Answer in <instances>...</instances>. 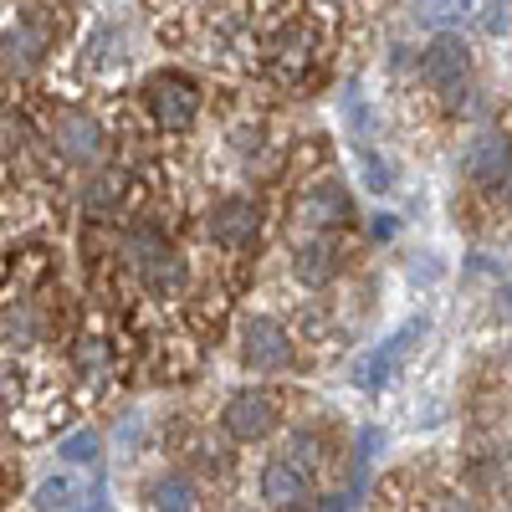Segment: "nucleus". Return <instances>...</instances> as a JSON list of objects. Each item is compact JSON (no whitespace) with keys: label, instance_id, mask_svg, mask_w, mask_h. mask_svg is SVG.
<instances>
[{"label":"nucleus","instance_id":"f257e3e1","mask_svg":"<svg viewBox=\"0 0 512 512\" xmlns=\"http://www.w3.org/2000/svg\"><path fill=\"white\" fill-rule=\"evenodd\" d=\"M128 262L139 267V282L154 297H180L185 292L190 267H185V256L169 246L159 231H134V236H128Z\"/></svg>","mask_w":512,"mask_h":512},{"label":"nucleus","instance_id":"f03ea898","mask_svg":"<svg viewBox=\"0 0 512 512\" xmlns=\"http://www.w3.org/2000/svg\"><path fill=\"white\" fill-rule=\"evenodd\" d=\"M425 82L441 93L446 108H461L466 103V82H472V52H466V41L461 36H436L431 47H425V62H420Z\"/></svg>","mask_w":512,"mask_h":512},{"label":"nucleus","instance_id":"7ed1b4c3","mask_svg":"<svg viewBox=\"0 0 512 512\" xmlns=\"http://www.w3.org/2000/svg\"><path fill=\"white\" fill-rule=\"evenodd\" d=\"M144 103H149V113L164 134H180V128H190L195 113H200V88L185 72H154L144 82Z\"/></svg>","mask_w":512,"mask_h":512},{"label":"nucleus","instance_id":"20e7f679","mask_svg":"<svg viewBox=\"0 0 512 512\" xmlns=\"http://www.w3.org/2000/svg\"><path fill=\"white\" fill-rule=\"evenodd\" d=\"M425 333V318H410V323H400L390 338H384L379 349H369L364 359H354V384L359 390H384V384H390L395 374H400V364L410 359V349H415V338Z\"/></svg>","mask_w":512,"mask_h":512},{"label":"nucleus","instance_id":"39448f33","mask_svg":"<svg viewBox=\"0 0 512 512\" xmlns=\"http://www.w3.org/2000/svg\"><path fill=\"white\" fill-rule=\"evenodd\" d=\"M52 139H57V154H62L67 164H77V169H93V164L108 154V134H103V123H98L93 113H77V108H67V113L57 118Z\"/></svg>","mask_w":512,"mask_h":512},{"label":"nucleus","instance_id":"423d86ee","mask_svg":"<svg viewBox=\"0 0 512 512\" xmlns=\"http://www.w3.org/2000/svg\"><path fill=\"white\" fill-rule=\"evenodd\" d=\"M241 359L256 374H277L292 364V338L277 318H246L241 323Z\"/></svg>","mask_w":512,"mask_h":512},{"label":"nucleus","instance_id":"0eeeda50","mask_svg":"<svg viewBox=\"0 0 512 512\" xmlns=\"http://www.w3.org/2000/svg\"><path fill=\"white\" fill-rule=\"evenodd\" d=\"M221 425H226L236 441H262V436L277 431V400L267 390H241V395L226 400Z\"/></svg>","mask_w":512,"mask_h":512},{"label":"nucleus","instance_id":"6e6552de","mask_svg":"<svg viewBox=\"0 0 512 512\" xmlns=\"http://www.w3.org/2000/svg\"><path fill=\"white\" fill-rule=\"evenodd\" d=\"M461 169H466V180H472V185L497 190V185L507 180V169H512V144H507V134H497V128L477 134L472 144H466V154H461Z\"/></svg>","mask_w":512,"mask_h":512},{"label":"nucleus","instance_id":"1a4fd4ad","mask_svg":"<svg viewBox=\"0 0 512 512\" xmlns=\"http://www.w3.org/2000/svg\"><path fill=\"white\" fill-rule=\"evenodd\" d=\"M256 231H262V210H256L251 200H241V195H231V200H221L216 210H210V241L216 246H251L256 241Z\"/></svg>","mask_w":512,"mask_h":512},{"label":"nucleus","instance_id":"9d476101","mask_svg":"<svg viewBox=\"0 0 512 512\" xmlns=\"http://www.w3.org/2000/svg\"><path fill=\"white\" fill-rule=\"evenodd\" d=\"M349 190L338 185V180H328V185H318V190H308L303 200H297V210L292 216L303 221V226H344L349 221Z\"/></svg>","mask_w":512,"mask_h":512},{"label":"nucleus","instance_id":"9b49d317","mask_svg":"<svg viewBox=\"0 0 512 512\" xmlns=\"http://www.w3.org/2000/svg\"><path fill=\"white\" fill-rule=\"evenodd\" d=\"M262 497L272 507H297V502H313L308 497V472L297 466L292 456L287 461H267V472H262Z\"/></svg>","mask_w":512,"mask_h":512},{"label":"nucleus","instance_id":"f8f14e48","mask_svg":"<svg viewBox=\"0 0 512 512\" xmlns=\"http://www.w3.org/2000/svg\"><path fill=\"white\" fill-rule=\"evenodd\" d=\"M292 272H297V282H303V287H328L338 277V246L328 236L303 241V246L292 251Z\"/></svg>","mask_w":512,"mask_h":512},{"label":"nucleus","instance_id":"ddd939ff","mask_svg":"<svg viewBox=\"0 0 512 512\" xmlns=\"http://www.w3.org/2000/svg\"><path fill=\"white\" fill-rule=\"evenodd\" d=\"M149 507H164V512H190L200 507V487L185 477V472H169L149 487Z\"/></svg>","mask_w":512,"mask_h":512},{"label":"nucleus","instance_id":"4468645a","mask_svg":"<svg viewBox=\"0 0 512 512\" xmlns=\"http://www.w3.org/2000/svg\"><path fill=\"white\" fill-rule=\"evenodd\" d=\"M41 47H47V41H41V31H36V26H21V31L6 36V62H11V67H36V62H41Z\"/></svg>","mask_w":512,"mask_h":512},{"label":"nucleus","instance_id":"2eb2a0df","mask_svg":"<svg viewBox=\"0 0 512 512\" xmlns=\"http://www.w3.org/2000/svg\"><path fill=\"white\" fill-rule=\"evenodd\" d=\"M98 451H103L98 431H77V436H67V441L57 446V456H62V461H72V466H93V461H98Z\"/></svg>","mask_w":512,"mask_h":512},{"label":"nucleus","instance_id":"dca6fc26","mask_svg":"<svg viewBox=\"0 0 512 512\" xmlns=\"http://www.w3.org/2000/svg\"><path fill=\"white\" fill-rule=\"evenodd\" d=\"M36 507H82V492L67 477H52V482L36 487Z\"/></svg>","mask_w":512,"mask_h":512},{"label":"nucleus","instance_id":"f3484780","mask_svg":"<svg viewBox=\"0 0 512 512\" xmlns=\"http://www.w3.org/2000/svg\"><path fill=\"white\" fill-rule=\"evenodd\" d=\"M123 195V169H103V175L88 185V205L93 210H103V205H113Z\"/></svg>","mask_w":512,"mask_h":512},{"label":"nucleus","instance_id":"a211bd4d","mask_svg":"<svg viewBox=\"0 0 512 512\" xmlns=\"http://www.w3.org/2000/svg\"><path fill=\"white\" fill-rule=\"evenodd\" d=\"M472 11V0H420V21H456Z\"/></svg>","mask_w":512,"mask_h":512},{"label":"nucleus","instance_id":"6ab92c4d","mask_svg":"<svg viewBox=\"0 0 512 512\" xmlns=\"http://www.w3.org/2000/svg\"><path fill=\"white\" fill-rule=\"evenodd\" d=\"M292 461H297V466H303V472H318V466H323V441L303 431V436H297V441H292Z\"/></svg>","mask_w":512,"mask_h":512},{"label":"nucleus","instance_id":"aec40b11","mask_svg":"<svg viewBox=\"0 0 512 512\" xmlns=\"http://www.w3.org/2000/svg\"><path fill=\"white\" fill-rule=\"evenodd\" d=\"M103 364H108L103 344H98V338H82V344H77V369L82 374H103Z\"/></svg>","mask_w":512,"mask_h":512},{"label":"nucleus","instance_id":"412c9836","mask_svg":"<svg viewBox=\"0 0 512 512\" xmlns=\"http://www.w3.org/2000/svg\"><path fill=\"white\" fill-rule=\"evenodd\" d=\"M308 47H313L308 31H297V36H287V41H282V62H287V72H292V62H297V67L308 62Z\"/></svg>","mask_w":512,"mask_h":512},{"label":"nucleus","instance_id":"4be33fe9","mask_svg":"<svg viewBox=\"0 0 512 512\" xmlns=\"http://www.w3.org/2000/svg\"><path fill=\"white\" fill-rule=\"evenodd\" d=\"M512 0H492V6H487V16H482V31L487 36H497V31H507V21H512Z\"/></svg>","mask_w":512,"mask_h":512},{"label":"nucleus","instance_id":"5701e85b","mask_svg":"<svg viewBox=\"0 0 512 512\" xmlns=\"http://www.w3.org/2000/svg\"><path fill=\"white\" fill-rule=\"evenodd\" d=\"M364 164H369V175H364V180H369L374 190H384V185H390V164H384V159H374V154L364 149Z\"/></svg>","mask_w":512,"mask_h":512},{"label":"nucleus","instance_id":"b1692460","mask_svg":"<svg viewBox=\"0 0 512 512\" xmlns=\"http://www.w3.org/2000/svg\"><path fill=\"white\" fill-rule=\"evenodd\" d=\"M369 231H374V241H390V236H395V221H390V216H374Z\"/></svg>","mask_w":512,"mask_h":512},{"label":"nucleus","instance_id":"393cba45","mask_svg":"<svg viewBox=\"0 0 512 512\" xmlns=\"http://www.w3.org/2000/svg\"><path fill=\"white\" fill-rule=\"evenodd\" d=\"M497 190H502V195H507V200H512V169H507V180H502V185H497Z\"/></svg>","mask_w":512,"mask_h":512}]
</instances>
